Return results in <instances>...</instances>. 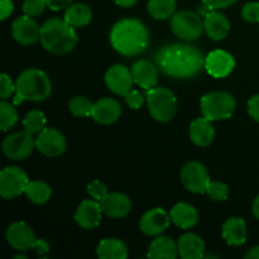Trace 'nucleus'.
I'll return each instance as SVG.
<instances>
[{
    "instance_id": "nucleus-1",
    "label": "nucleus",
    "mask_w": 259,
    "mask_h": 259,
    "mask_svg": "<svg viewBox=\"0 0 259 259\" xmlns=\"http://www.w3.org/2000/svg\"><path fill=\"white\" fill-rule=\"evenodd\" d=\"M201 51L189 43H169L154 53V63L163 75L176 80H189L205 68Z\"/></svg>"
},
{
    "instance_id": "nucleus-2",
    "label": "nucleus",
    "mask_w": 259,
    "mask_h": 259,
    "mask_svg": "<svg viewBox=\"0 0 259 259\" xmlns=\"http://www.w3.org/2000/svg\"><path fill=\"white\" fill-rule=\"evenodd\" d=\"M110 43L116 52L125 57L137 56L148 47L149 30L142 20L124 18L111 28Z\"/></svg>"
},
{
    "instance_id": "nucleus-3",
    "label": "nucleus",
    "mask_w": 259,
    "mask_h": 259,
    "mask_svg": "<svg viewBox=\"0 0 259 259\" xmlns=\"http://www.w3.org/2000/svg\"><path fill=\"white\" fill-rule=\"evenodd\" d=\"M40 43L53 55H65L72 51L77 43L75 28L61 18H51L40 27Z\"/></svg>"
},
{
    "instance_id": "nucleus-4",
    "label": "nucleus",
    "mask_w": 259,
    "mask_h": 259,
    "mask_svg": "<svg viewBox=\"0 0 259 259\" xmlns=\"http://www.w3.org/2000/svg\"><path fill=\"white\" fill-rule=\"evenodd\" d=\"M52 93V83L50 77L38 68H28L18 76L15 81V96L13 103L15 105L23 101H45Z\"/></svg>"
},
{
    "instance_id": "nucleus-5",
    "label": "nucleus",
    "mask_w": 259,
    "mask_h": 259,
    "mask_svg": "<svg viewBox=\"0 0 259 259\" xmlns=\"http://www.w3.org/2000/svg\"><path fill=\"white\" fill-rule=\"evenodd\" d=\"M147 105L154 120L167 123L176 115L177 99L169 89L153 88L147 90Z\"/></svg>"
},
{
    "instance_id": "nucleus-6",
    "label": "nucleus",
    "mask_w": 259,
    "mask_h": 259,
    "mask_svg": "<svg viewBox=\"0 0 259 259\" xmlns=\"http://www.w3.org/2000/svg\"><path fill=\"white\" fill-rule=\"evenodd\" d=\"M237 100L227 91H212L201 98V113L211 121L225 120L234 114Z\"/></svg>"
},
{
    "instance_id": "nucleus-7",
    "label": "nucleus",
    "mask_w": 259,
    "mask_h": 259,
    "mask_svg": "<svg viewBox=\"0 0 259 259\" xmlns=\"http://www.w3.org/2000/svg\"><path fill=\"white\" fill-rule=\"evenodd\" d=\"M171 30L180 39L192 42L201 37L205 30V24L199 13L181 10L172 15Z\"/></svg>"
},
{
    "instance_id": "nucleus-8",
    "label": "nucleus",
    "mask_w": 259,
    "mask_h": 259,
    "mask_svg": "<svg viewBox=\"0 0 259 259\" xmlns=\"http://www.w3.org/2000/svg\"><path fill=\"white\" fill-rule=\"evenodd\" d=\"M29 179L22 168L15 166L5 167L0 172V196L12 200L20 196L27 190Z\"/></svg>"
},
{
    "instance_id": "nucleus-9",
    "label": "nucleus",
    "mask_w": 259,
    "mask_h": 259,
    "mask_svg": "<svg viewBox=\"0 0 259 259\" xmlns=\"http://www.w3.org/2000/svg\"><path fill=\"white\" fill-rule=\"evenodd\" d=\"M2 148L8 158L22 161V159L28 158L33 153L34 148H37V146H35V139L33 138V134L28 131H23L5 137Z\"/></svg>"
},
{
    "instance_id": "nucleus-10",
    "label": "nucleus",
    "mask_w": 259,
    "mask_h": 259,
    "mask_svg": "<svg viewBox=\"0 0 259 259\" xmlns=\"http://www.w3.org/2000/svg\"><path fill=\"white\" fill-rule=\"evenodd\" d=\"M181 182L192 194H206L210 181L206 167L199 161L187 162L181 169Z\"/></svg>"
},
{
    "instance_id": "nucleus-11",
    "label": "nucleus",
    "mask_w": 259,
    "mask_h": 259,
    "mask_svg": "<svg viewBox=\"0 0 259 259\" xmlns=\"http://www.w3.org/2000/svg\"><path fill=\"white\" fill-rule=\"evenodd\" d=\"M35 146L37 149L47 157H60L65 153L66 138L61 132L53 128H45L38 137L35 138Z\"/></svg>"
},
{
    "instance_id": "nucleus-12",
    "label": "nucleus",
    "mask_w": 259,
    "mask_h": 259,
    "mask_svg": "<svg viewBox=\"0 0 259 259\" xmlns=\"http://www.w3.org/2000/svg\"><path fill=\"white\" fill-rule=\"evenodd\" d=\"M171 222V215L167 214L166 210L154 207L144 212L139 223V228L142 233L148 237H158L169 227Z\"/></svg>"
},
{
    "instance_id": "nucleus-13",
    "label": "nucleus",
    "mask_w": 259,
    "mask_h": 259,
    "mask_svg": "<svg viewBox=\"0 0 259 259\" xmlns=\"http://www.w3.org/2000/svg\"><path fill=\"white\" fill-rule=\"evenodd\" d=\"M132 71L124 65H114L108 68L105 73V83L109 90L115 95L124 96L132 90L133 85Z\"/></svg>"
},
{
    "instance_id": "nucleus-14",
    "label": "nucleus",
    "mask_w": 259,
    "mask_h": 259,
    "mask_svg": "<svg viewBox=\"0 0 259 259\" xmlns=\"http://www.w3.org/2000/svg\"><path fill=\"white\" fill-rule=\"evenodd\" d=\"M235 67V60L229 52L223 50H215L205 58V70L215 78H224L233 72Z\"/></svg>"
},
{
    "instance_id": "nucleus-15",
    "label": "nucleus",
    "mask_w": 259,
    "mask_h": 259,
    "mask_svg": "<svg viewBox=\"0 0 259 259\" xmlns=\"http://www.w3.org/2000/svg\"><path fill=\"white\" fill-rule=\"evenodd\" d=\"M12 35L22 46L34 45L40 35V28L29 15L18 17L12 24Z\"/></svg>"
},
{
    "instance_id": "nucleus-16",
    "label": "nucleus",
    "mask_w": 259,
    "mask_h": 259,
    "mask_svg": "<svg viewBox=\"0 0 259 259\" xmlns=\"http://www.w3.org/2000/svg\"><path fill=\"white\" fill-rule=\"evenodd\" d=\"M7 240L14 249L19 252H25L28 249H32L34 245L35 238L34 232L29 225L23 222L13 223L7 230Z\"/></svg>"
},
{
    "instance_id": "nucleus-17",
    "label": "nucleus",
    "mask_w": 259,
    "mask_h": 259,
    "mask_svg": "<svg viewBox=\"0 0 259 259\" xmlns=\"http://www.w3.org/2000/svg\"><path fill=\"white\" fill-rule=\"evenodd\" d=\"M101 209L100 201L98 200H85L78 205L75 212V220L78 227L82 229H94L101 222Z\"/></svg>"
},
{
    "instance_id": "nucleus-18",
    "label": "nucleus",
    "mask_w": 259,
    "mask_h": 259,
    "mask_svg": "<svg viewBox=\"0 0 259 259\" xmlns=\"http://www.w3.org/2000/svg\"><path fill=\"white\" fill-rule=\"evenodd\" d=\"M104 214L113 219H121L126 217L132 210V201L125 194L111 192L100 201Z\"/></svg>"
},
{
    "instance_id": "nucleus-19",
    "label": "nucleus",
    "mask_w": 259,
    "mask_h": 259,
    "mask_svg": "<svg viewBox=\"0 0 259 259\" xmlns=\"http://www.w3.org/2000/svg\"><path fill=\"white\" fill-rule=\"evenodd\" d=\"M121 115V106L115 99L103 98L94 104L93 116L94 120L103 125H109L113 124L120 118Z\"/></svg>"
},
{
    "instance_id": "nucleus-20",
    "label": "nucleus",
    "mask_w": 259,
    "mask_h": 259,
    "mask_svg": "<svg viewBox=\"0 0 259 259\" xmlns=\"http://www.w3.org/2000/svg\"><path fill=\"white\" fill-rule=\"evenodd\" d=\"M156 66L147 60H139L132 66V75L134 82L138 83L144 90H149L157 86L158 82V71Z\"/></svg>"
},
{
    "instance_id": "nucleus-21",
    "label": "nucleus",
    "mask_w": 259,
    "mask_h": 259,
    "mask_svg": "<svg viewBox=\"0 0 259 259\" xmlns=\"http://www.w3.org/2000/svg\"><path fill=\"white\" fill-rule=\"evenodd\" d=\"M205 32L212 40H223L230 32V22L227 15L218 10H211L205 17Z\"/></svg>"
},
{
    "instance_id": "nucleus-22",
    "label": "nucleus",
    "mask_w": 259,
    "mask_h": 259,
    "mask_svg": "<svg viewBox=\"0 0 259 259\" xmlns=\"http://www.w3.org/2000/svg\"><path fill=\"white\" fill-rule=\"evenodd\" d=\"M179 257L182 259H201L205 253V243L195 233L181 235L177 242Z\"/></svg>"
},
{
    "instance_id": "nucleus-23",
    "label": "nucleus",
    "mask_w": 259,
    "mask_h": 259,
    "mask_svg": "<svg viewBox=\"0 0 259 259\" xmlns=\"http://www.w3.org/2000/svg\"><path fill=\"white\" fill-rule=\"evenodd\" d=\"M222 234L228 244L239 247L247 240V224L242 218H229L223 224Z\"/></svg>"
},
{
    "instance_id": "nucleus-24",
    "label": "nucleus",
    "mask_w": 259,
    "mask_h": 259,
    "mask_svg": "<svg viewBox=\"0 0 259 259\" xmlns=\"http://www.w3.org/2000/svg\"><path fill=\"white\" fill-rule=\"evenodd\" d=\"M214 138L215 129L211 120L204 116V118H199L192 121L190 125V139L192 143L199 147H207L212 143Z\"/></svg>"
},
{
    "instance_id": "nucleus-25",
    "label": "nucleus",
    "mask_w": 259,
    "mask_h": 259,
    "mask_svg": "<svg viewBox=\"0 0 259 259\" xmlns=\"http://www.w3.org/2000/svg\"><path fill=\"white\" fill-rule=\"evenodd\" d=\"M169 215H171L172 223L181 229H190L199 223L197 210L186 202H179L175 205Z\"/></svg>"
},
{
    "instance_id": "nucleus-26",
    "label": "nucleus",
    "mask_w": 259,
    "mask_h": 259,
    "mask_svg": "<svg viewBox=\"0 0 259 259\" xmlns=\"http://www.w3.org/2000/svg\"><path fill=\"white\" fill-rule=\"evenodd\" d=\"M147 255L148 258L153 259H176L179 255V249H177V244L171 238L166 235H162V237L158 235L149 244Z\"/></svg>"
},
{
    "instance_id": "nucleus-27",
    "label": "nucleus",
    "mask_w": 259,
    "mask_h": 259,
    "mask_svg": "<svg viewBox=\"0 0 259 259\" xmlns=\"http://www.w3.org/2000/svg\"><path fill=\"white\" fill-rule=\"evenodd\" d=\"M96 254L100 259H124L128 257V248L123 240L106 238L99 243Z\"/></svg>"
},
{
    "instance_id": "nucleus-28",
    "label": "nucleus",
    "mask_w": 259,
    "mask_h": 259,
    "mask_svg": "<svg viewBox=\"0 0 259 259\" xmlns=\"http://www.w3.org/2000/svg\"><path fill=\"white\" fill-rule=\"evenodd\" d=\"M93 19V12L90 7L82 3H75L66 8L65 20L73 28L86 27Z\"/></svg>"
},
{
    "instance_id": "nucleus-29",
    "label": "nucleus",
    "mask_w": 259,
    "mask_h": 259,
    "mask_svg": "<svg viewBox=\"0 0 259 259\" xmlns=\"http://www.w3.org/2000/svg\"><path fill=\"white\" fill-rule=\"evenodd\" d=\"M147 10L157 20H167L176 13V0H148Z\"/></svg>"
},
{
    "instance_id": "nucleus-30",
    "label": "nucleus",
    "mask_w": 259,
    "mask_h": 259,
    "mask_svg": "<svg viewBox=\"0 0 259 259\" xmlns=\"http://www.w3.org/2000/svg\"><path fill=\"white\" fill-rule=\"evenodd\" d=\"M27 197L35 205H43L48 202L52 196V189L48 184L43 181H29L27 190H25Z\"/></svg>"
},
{
    "instance_id": "nucleus-31",
    "label": "nucleus",
    "mask_w": 259,
    "mask_h": 259,
    "mask_svg": "<svg viewBox=\"0 0 259 259\" xmlns=\"http://www.w3.org/2000/svg\"><path fill=\"white\" fill-rule=\"evenodd\" d=\"M17 109L8 101L2 100L0 103V128L3 132H8L17 124Z\"/></svg>"
},
{
    "instance_id": "nucleus-32",
    "label": "nucleus",
    "mask_w": 259,
    "mask_h": 259,
    "mask_svg": "<svg viewBox=\"0 0 259 259\" xmlns=\"http://www.w3.org/2000/svg\"><path fill=\"white\" fill-rule=\"evenodd\" d=\"M94 104L85 96H75L68 104L71 114L73 116H80V118H88L93 114Z\"/></svg>"
},
{
    "instance_id": "nucleus-33",
    "label": "nucleus",
    "mask_w": 259,
    "mask_h": 259,
    "mask_svg": "<svg viewBox=\"0 0 259 259\" xmlns=\"http://www.w3.org/2000/svg\"><path fill=\"white\" fill-rule=\"evenodd\" d=\"M23 126L29 133H40L46 126V116L40 110H32L25 115Z\"/></svg>"
},
{
    "instance_id": "nucleus-34",
    "label": "nucleus",
    "mask_w": 259,
    "mask_h": 259,
    "mask_svg": "<svg viewBox=\"0 0 259 259\" xmlns=\"http://www.w3.org/2000/svg\"><path fill=\"white\" fill-rule=\"evenodd\" d=\"M206 194L214 201H225L229 196V189L227 184L222 181H211L207 186Z\"/></svg>"
},
{
    "instance_id": "nucleus-35",
    "label": "nucleus",
    "mask_w": 259,
    "mask_h": 259,
    "mask_svg": "<svg viewBox=\"0 0 259 259\" xmlns=\"http://www.w3.org/2000/svg\"><path fill=\"white\" fill-rule=\"evenodd\" d=\"M47 7V2L46 0H24L23 3V13L29 17H38L45 12Z\"/></svg>"
},
{
    "instance_id": "nucleus-36",
    "label": "nucleus",
    "mask_w": 259,
    "mask_h": 259,
    "mask_svg": "<svg viewBox=\"0 0 259 259\" xmlns=\"http://www.w3.org/2000/svg\"><path fill=\"white\" fill-rule=\"evenodd\" d=\"M242 17L245 22L259 23V3H247L242 9Z\"/></svg>"
},
{
    "instance_id": "nucleus-37",
    "label": "nucleus",
    "mask_w": 259,
    "mask_h": 259,
    "mask_svg": "<svg viewBox=\"0 0 259 259\" xmlns=\"http://www.w3.org/2000/svg\"><path fill=\"white\" fill-rule=\"evenodd\" d=\"M88 194L98 201H101L108 195V187L103 182L95 180L88 185Z\"/></svg>"
},
{
    "instance_id": "nucleus-38",
    "label": "nucleus",
    "mask_w": 259,
    "mask_h": 259,
    "mask_svg": "<svg viewBox=\"0 0 259 259\" xmlns=\"http://www.w3.org/2000/svg\"><path fill=\"white\" fill-rule=\"evenodd\" d=\"M15 91V85H13L12 78L7 73H2L0 76V98L2 100H7Z\"/></svg>"
},
{
    "instance_id": "nucleus-39",
    "label": "nucleus",
    "mask_w": 259,
    "mask_h": 259,
    "mask_svg": "<svg viewBox=\"0 0 259 259\" xmlns=\"http://www.w3.org/2000/svg\"><path fill=\"white\" fill-rule=\"evenodd\" d=\"M125 98V103L129 108L134 109V110H138L143 105V96L141 95V93L137 90H131L124 95Z\"/></svg>"
},
{
    "instance_id": "nucleus-40",
    "label": "nucleus",
    "mask_w": 259,
    "mask_h": 259,
    "mask_svg": "<svg viewBox=\"0 0 259 259\" xmlns=\"http://www.w3.org/2000/svg\"><path fill=\"white\" fill-rule=\"evenodd\" d=\"M247 109L250 118H252L253 120L257 121V123H259V94L252 96V98L248 100Z\"/></svg>"
},
{
    "instance_id": "nucleus-41",
    "label": "nucleus",
    "mask_w": 259,
    "mask_h": 259,
    "mask_svg": "<svg viewBox=\"0 0 259 259\" xmlns=\"http://www.w3.org/2000/svg\"><path fill=\"white\" fill-rule=\"evenodd\" d=\"M237 2L238 0H202V3L206 4L211 10L225 9V8L234 5Z\"/></svg>"
},
{
    "instance_id": "nucleus-42",
    "label": "nucleus",
    "mask_w": 259,
    "mask_h": 259,
    "mask_svg": "<svg viewBox=\"0 0 259 259\" xmlns=\"http://www.w3.org/2000/svg\"><path fill=\"white\" fill-rule=\"evenodd\" d=\"M14 10V4L12 0H0V19L5 20L10 17Z\"/></svg>"
},
{
    "instance_id": "nucleus-43",
    "label": "nucleus",
    "mask_w": 259,
    "mask_h": 259,
    "mask_svg": "<svg viewBox=\"0 0 259 259\" xmlns=\"http://www.w3.org/2000/svg\"><path fill=\"white\" fill-rule=\"evenodd\" d=\"M46 2H47V7L51 10L58 12V10L66 9V8L70 7L73 0H46Z\"/></svg>"
},
{
    "instance_id": "nucleus-44",
    "label": "nucleus",
    "mask_w": 259,
    "mask_h": 259,
    "mask_svg": "<svg viewBox=\"0 0 259 259\" xmlns=\"http://www.w3.org/2000/svg\"><path fill=\"white\" fill-rule=\"evenodd\" d=\"M32 249L35 250L38 255H45L50 252V244H48L47 240L45 239H37L35 240L34 245H33Z\"/></svg>"
},
{
    "instance_id": "nucleus-45",
    "label": "nucleus",
    "mask_w": 259,
    "mask_h": 259,
    "mask_svg": "<svg viewBox=\"0 0 259 259\" xmlns=\"http://www.w3.org/2000/svg\"><path fill=\"white\" fill-rule=\"evenodd\" d=\"M114 3L121 8H131L133 5H136L138 3V0H114Z\"/></svg>"
},
{
    "instance_id": "nucleus-46",
    "label": "nucleus",
    "mask_w": 259,
    "mask_h": 259,
    "mask_svg": "<svg viewBox=\"0 0 259 259\" xmlns=\"http://www.w3.org/2000/svg\"><path fill=\"white\" fill-rule=\"evenodd\" d=\"M245 259H259V245L250 248L249 252L244 255Z\"/></svg>"
},
{
    "instance_id": "nucleus-47",
    "label": "nucleus",
    "mask_w": 259,
    "mask_h": 259,
    "mask_svg": "<svg viewBox=\"0 0 259 259\" xmlns=\"http://www.w3.org/2000/svg\"><path fill=\"white\" fill-rule=\"evenodd\" d=\"M252 212H253V215H254V217L259 220V194H258V196L254 199V201H253Z\"/></svg>"
},
{
    "instance_id": "nucleus-48",
    "label": "nucleus",
    "mask_w": 259,
    "mask_h": 259,
    "mask_svg": "<svg viewBox=\"0 0 259 259\" xmlns=\"http://www.w3.org/2000/svg\"><path fill=\"white\" fill-rule=\"evenodd\" d=\"M14 259H27V257H25V255H23V254H18V255H15Z\"/></svg>"
},
{
    "instance_id": "nucleus-49",
    "label": "nucleus",
    "mask_w": 259,
    "mask_h": 259,
    "mask_svg": "<svg viewBox=\"0 0 259 259\" xmlns=\"http://www.w3.org/2000/svg\"><path fill=\"white\" fill-rule=\"evenodd\" d=\"M206 258H218V257H217V255H214V254H207Z\"/></svg>"
}]
</instances>
